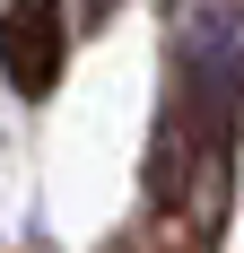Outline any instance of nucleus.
Masks as SVG:
<instances>
[{"label":"nucleus","mask_w":244,"mask_h":253,"mask_svg":"<svg viewBox=\"0 0 244 253\" xmlns=\"http://www.w3.org/2000/svg\"><path fill=\"white\" fill-rule=\"evenodd\" d=\"M236 123H244V70H236V44L209 35L192 61H174V96L157 123V149H148V201L166 210L174 236H192V253H209L227 236Z\"/></svg>","instance_id":"1"},{"label":"nucleus","mask_w":244,"mask_h":253,"mask_svg":"<svg viewBox=\"0 0 244 253\" xmlns=\"http://www.w3.org/2000/svg\"><path fill=\"white\" fill-rule=\"evenodd\" d=\"M0 79L18 96H52V79H61V9H44V0L0 9Z\"/></svg>","instance_id":"2"}]
</instances>
